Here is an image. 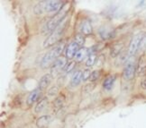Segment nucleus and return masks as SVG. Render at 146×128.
Segmentation results:
<instances>
[{"label":"nucleus","mask_w":146,"mask_h":128,"mask_svg":"<svg viewBox=\"0 0 146 128\" xmlns=\"http://www.w3.org/2000/svg\"><path fill=\"white\" fill-rule=\"evenodd\" d=\"M98 33H99L100 38L102 39L103 40H110L115 36V30L112 27H108V26L101 27L98 31Z\"/></svg>","instance_id":"nucleus-8"},{"label":"nucleus","mask_w":146,"mask_h":128,"mask_svg":"<svg viewBox=\"0 0 146 128\" xmlns=\"http://www.w3.org/2000/svg\"><path fill=\"white\" fill-rule=\"evenodd\" d=\"M75 65H76V61H70V62H68L67 65H65L63 71L65 73H69V72H70L73 68H74Z\"/></svg>","instance_id":"nucleus-23"},{"label":"nucleus","mask_w":146,"mask_h":128,"mask_svg":"<svg viewBox=\"0 0 146 128\" xmlns=\"http://www.w3.org/2000/svg\"><path fill=\"white\" fill-rule=\"evenodd\" d=\"M91 73H92V72H91L90 70H89L88 68L84 70V71L82 72V81H83V82H86V81H88V79H90Z\"/></svg>","instance_id":"nucleus-24"},{"label":"nucleus","mask_w":146,"mask_h":128,"mask_svg":"<svg viewBox=\"0 0 146 128\" xmlns=\"http://www.w3.org/2000/svg\"><path fill=\"white\" fill-rule=\"evenodd\" d=\"M78 29H80V33H81L84 36L90 35L92 34V31H93L92 25L88 20H83L80 23Z\"/></svg>","instance_id":"nucleus-12"},{"label":"nucleus","mask_w":146,"mask_h":128,"mask_svg":"<svg viewBox=\"0 0 146 128\" xmlns=\"http://www.w3.org/2000/svg\"><path fill=\"white\" fill-rule=\"evenodd\" d=\"M100 74H101V73H100L99 70H95V71H93L92 73H91L90 79H89V80H90L91 82H96L97 80L99 79Z\"/></svg>","instance_id":"nucleus-25"},{"label":"nucleus","mask_w":146,"mask_h":128,"mask_svg":"<svg viewBox=\"0 0 146 128\" xmlns=\"http://www.w3.org/2000/svg\"><path fill=\"white\" fill-rule=\"evenodd\" d=\"M58 92V88L57 87H52V88H50V90L48 91V94L50 96H54L55 94H57Z\"/></svg>","instance_id":"nucleus-27"},{"label":"nucleus","mask_w":146,"mask_h":128,"mask_svg":"<svg viewBox=\"0 0 146 128\" xmlns=\"http://www.w3.org/2000/svg\"><path fill=\"white\" fill-rule=\"evenodd\" d=\"M129 55H128V52L127 51H123L118 57H116V60H115V65H117V66H119V65H123L125 64V63L127 62V60L129 59Z\"/></svg>","instance_id":"nucleus-20"},{"label":"nucleus","mask_w":146,"mask_h":128,"mask_svg":"<svg viewBox=\"0 0 146 128\" xmlns=\"http://www.w3.org/2000/svg\"><path fill=\"white\" fill-rule=\"evenodd\" d=\"M68 22H69L68 17H66L62 22H61V24L56 28V29L46 38V40H44L43 48H50V47L55 45L56 43L60 40V39L62 38L64 32L66 31L67 25H68Z\"/></svg>","instance_id":"nucleus-3"},{"label":"nucleus","mask_w":146,"mask_h":128,"mask_svg":"<svg viewBox=\"0 0 146 128\" xmlns=\"http://www.w3.org/2000/svg\"><path fill=\"white\" fill-rule=\"evenodd\" d=\"M52 116L49 115L42 116L41 118H39L36 121V125L38 128H46L49 126L50 123L52 122Z\"/></svg>","instance_id":"nucleus-14"},{"label":"nucleus","mask_w":146,"mask_h":128,"mask_svg":"<svg viewBox=\"0 0 146 128\" xmlns=\"http://www.w3.org/2000/svg\"><path fill=\"white\" fill-rule=\"evenodd\" d=\"M64 48H65L64 41H60L57 45H55L52 48H50L43 57L41 62V67L42 69H46L49 66H52V65L55 62V60H57L60 57Z\"/></svg>","instance_id":"nucleus-1"},{"label":"nucleus","mask_w":146,"mask_h":128,"mask_svg":"<svg viewBox=\"0 0 146 128\" xmlns=\"http://www.w3.org/2000/svg\"><path fill=\"white\" fill-rule=\"evenodd\" d=\"M52 76L50 75V74H47L45 75H43L40 82H39V89H41L42 91L45 90V89L50 84V82L52 81Z\"/></svg>","instance_id":"nucleus-15"},{"label":"nucleus","mask_w":146,"mask_h":128,"mask_svg":"<svg viewBox=\"0 0 146 128\" xmlns=\"http://www.w3.org/2000/svg\"><path fill=\"white\" fill-rule=\"evenodd\" d=\"M116 80V77L115 75H109L106 78L103 82V88L105 89L106 91H110L112 89L114 88L115 82Z\"/></svg>","instance_id":"nucleus-16"},{"label":"nucleus","mask_w":146,"mask_h":128,"mask_svg":"<svg viewBox=\"0 0 146 128\" xmlns=\"http://www.w3.org/2000/svg\"><path fill=\"white\" fill-rule=\"evenodd\" d=\"M63 2L58 0H49V1L39 2L35 7V13L36 14H42L44 13H59L63 8Z\"/></svg>","instance_id":"nucleus-2"},{"label":"nucleus","mask_w":146,"mask_h":128,"mask_svg":"<svg viewBox=\"0 0 146 128\" xmlns=\"http://www.w3.org/2000/svg\"><path fill=\"white\" fill-rule=\"evenodd\" d=\"M141 86L143 89H144V90H146V75L143 77V79L142 80L141 82Z\"/></svg>","instance_id":"nucleus-28"},{"label":"nucleus","mask_w":146,"mask_h":128,"mask_svg":"<svg viewBox=\"0 0 146 128\" xmlns=\"http://www.w3.org/2000/svg\"><path fill=\"white\" fill-rule=\"evenodd\" d=\"M67 63L68 62H67L66 57H60L57 60H55V62L50 66V75L52 77L58 76L61 73V71H63Z\"/></svg>","instance_id":"nucleus-6"},{"label":"nucleus","mask_w":146,"mask_h":128,"mask_svg":"<svg viewBox=\"0 0 146 128\" xmlns=\"http://www.w3.org/2000/svg\"><path fill=\"white\" fill-rule=\"evenodd\" d=\"M88 56H89V50H88V49L86 48H80V49L76 54L75 61H76V62H78V63L82 62V61L86 57H88Z\"/></svg>","instance_id":"nucleus-18"},{"label":"nucleus","mask_w":146,"mask_h":128,"mask_svg":"<svg viewBox=\"0 0 146 128\" xmlns=\"http://www.w3.org/2000/svg\"><path fill=\"white\" fill-rule=\"evenodd\" d=\"M125 44L123 42H115L110 49V56L112 57H117L123 52Z\"/></svg>","instance_id":"nucleus-13"},{"label":"nucleus","mask_w":146,"mask_h":128,"mask_svg":"<svg viewBox=\"0 0 146 128\" xmlns=\"http://www.w3.org/2000/svg\"><path fill=\"white\" fill-rule=\"evenodd\" d=\"M143 38V35L142 33H139V34H136L131 40L130 45H129L128 50H127L128 55L130 57H134V55H135L137 53V51L139 50V47H140V44H141Z\"/></svg>","instance_id":"nucleus-7"},{"label":"nucleus","mask_w":146,"mask_h":128,"mask_svg":"<svg viewBox=\"0 0 146 128\" xmlns=\"http://www.w3.org/2000/svg\"><path fill=\"white\" fill-rule=\"evenodd\" d=\"M74 42H76L80 47L83 46L84 43H85V36L82 35L81 33H78V34L75 35Z\"/></svg>","instance_id":"nucleus-22"},{"label":"nucleus","mask_w":146,"mask_h":128,"mask_svg":"<svg viewBox=\"0 0 146 128\" xmlns=\"http://www.w3.org/2000/svg\"><path fill=\"white\" fill-rule=\"evenodd\" d=\"M97 60H98V57H97L96 54H94V53L89 54V56H88L87 60H86V65L88 66V67H89V66H92V65H95V63H96Z\"/></svg>","instance_id":"nucleus-21"},{"label":"nucleus","mask_w":146,"mask_h":128,"mask_svg":"<svg viewBox=\"0 0 146 128\" xmlns=\"http://www.w3.org/2000/svg\"><path fill=\"white\" fill-rule=\"evenodd\" d=\"M42 91L41 89H35L33 90L29 95H28L27 99H26V104L28 106H33L35 102L40 101V99H42Z\"/></svg>","instance_id":"nucleus-9"},{"label":"nucleus","mask_w":146,"mask_h":128,"mask_svg":"<svg viewBox=\"0 0 146 128\" xmlns=\"http://www.w3.org/2000/svg\"><path fill=\"white\" fill-rule=\"evenodd\" d=\"M136 74L140 77L146 75V55L145 54H143L137 61Z\"/></svg>","instance_id":"nucleus-10"},{"label":"nucleus","mask_w":146,"mask_h":128,"mask_svg":"<svg viewBox=\"0 0 146 128\" xmlns=\"http://www.w3.org/2000/svg\"><path fill=\"white\" fill-rule=\"evenodd\" d=\"M136 74V65L134 57H129L123 70V78L126 81H132Z\"/></svg>","instance_id":"nucleus-5"},{"label":"nucleus","mask_w":146,"mask_h":128,"mask_svg":"<svg viewBox=\"0 0 146 128\" xmlns=\"http://www.w3.org/2000/svg\"><path fill=\"white\" fill-rule=\"evenodd\" d=\"M49 105V101H48V98H42L40 101H38L37 105L35 106V112L36 114H39V113H42V111H44L47 108V106Z\"/></svg>","instance_id":"nucleus-17"},{"label":"nucleus","mask_w":146,"mask_h":128,"mask_svg":"<svg viewBox=\"0 0 146 128\" xmlns=\"http://www.w3.org/2000/svg\"><path fill=\"white\" fill-rule=\"evenodd\" d=\"M82 81V72L81 71H76L74 74H73L71 80H70V85L72 87H76L78 86Z\"/></svg>","instance_id":"nucleus-19"},{"label":"nucleus","mask_w":146,"mask_h":128,"mask_svg":"<svg viewBox=\"0 0 146 128\" xmlns=\"http://www.w3.org/2000/svg\"><path fill=\"white\" fill-rule=\"evenodd\" d=\"M68 14V11L62 8L59 13L54 14L52 18H50L47 23L44 24L42 28V34H50L56 28H57L66 17Z\"/></svg>","instance_id":"nucleus-4"},{"label":"nucleus","mask_w":146,"mask_h":128,"mask_svg":"<svg viewBox=\"0 0 146 128\" xmlns=\"http://www.w3.org/2000/svg\"><path fill=\"white\" fill-rule=\"evenodd\" d=\"M61 99V97H59V98H57L55 99V101H54V108L55 107L56 108H60L61 106H62L63 101H64V99Z\"/></svg>","instance_id":"nucleus-26"},{"label":"nucleus","mask_w":146,"mask_h":128,"mask_svg":"<svg viewBox=\"0 0 146 128\" xmlns=\"http://www.w3.org/2000/svg\"><path fill=\"white\" fill-rule=\"evenodd\" d=\"M80 49V47L78 45V44L74 41L70 42L68 47L66 48V58L67 59H73L75 57H76V54L78 53V51Z\"/></svg>","instance_id":"nucleus-11"}]
</instances>
